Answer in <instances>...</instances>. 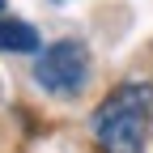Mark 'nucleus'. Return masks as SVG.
I'll return each mask as SVG.
<instances>
[{"label":"nucleus","instance_id":"obj_1","mask_svg":"<svg viewBox=\"0 0 153 153\" xmlns=\"http://www.w3.org/2000/svg\"><path fill=\"white\" fill-rule=\"evenodd\" d=\"M149 119H153V89L145 81H128L94 106L89 132L102 153H140L149 136Z\"/></svg>","mask_w":153,"mask_h":153},{"label":"nucleus","instance_id":"obj_2","mask_svg":"<svg viewBox=\"0 0 153 153\" xmlns=\"http://www.w3.org/2000/svg\"><path fill=\"white\" fill-rule=\"evenodd\" d=\"M34 81L43 85L47 94H76V89L89 81L85 43H76V38H60V43H51V47L34 60Z\"/></svg>","mask_w":153,"mask_h":153},{"label":"nucleus","instance_id":"obj_3","mask_svg":"<svg viewBox=\"0 0 153 153\" xmlns=\"http://www.w3.org/2000/svg\"><path fill=\"white\" fill-rule=\"evenodd\" d=\"M0 51H38V30L17 17H0Z\"/></svg>","mask_w":153,"mask_h":153},{"label":"nucleus","instance_id":"obj_4","mask_svg":"<svg viewBox=\"0 0 153 153\" xmlns=\"http://www.w3.org/2000/svg\"><path fill=\"white\" fill-rule=\"evenodd\" d=\"M0 13H4V0H0Z\"/></svg>","mask_w":153,"mask_h":153}]
</instances>
